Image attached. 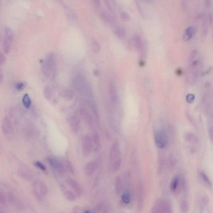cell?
<instances>
[{
    "label": "cell",
    "mask_w": 213,
    "mask_h": 213,
    "mask_svg": "<svg viewBox=\"0 0 213 213\" xmlns=\"http://www.w3.org/2000/svg\"><path fill=\"white\" fill-rule=\"evenodd\" d=\"M56 65V60L54 54L51 53L47 55L43 63L42 71L44 75L50 78L53 75Z\"/></svg>",
    "instance_id": "1"
},
{
    "label": "cell",
    "mask_w": 213,
    "mask_h": 213,
    "mask_svg": "<svg viewBox=\"0 0 213 213\" xmlns=\"http://www.w3.org/2000/svg\"><path fill=\"white\" fill-rule=\"evenodd\" d=\"M33 192L35 195L39 199L45 197L47 193V187L46 183L41 180H37L33 184Z\"/></svg>",
    "instance_id": "2"
},
{
    "label": "cell",
    "mask_w": 213,
    "mask_h": 213,
    "mask_svg": "<svg viewBox=\"0 0 213 213\" xmlns=\"http://www.w3.org/2000/svg\"><path fill=\"white\" fill-rule=\"evenodd\" d=\"M171 207L167 201L163 199H160L156 201L152 209L154 213L171 212Z\"/></svg>",
    "instance_id": "3"
},
{
    "label": "cell",
    "mask_w": 213,
    "mask_h": 213,
    "mask_svg": "<svg viewBox=\"0 0 213 213\" xmlns=\"http://www.w3.org/2000/svg\"><path fill=\"white\" fill-rule=\"evenodd\" d=\"M155 142L156 146L160 149H162L166 146L167 140L164 131L160 129L156 132Z\"/></svg>",
    "instance_id": "4"
},
{
    "label": "cell",
    "mask_w": 213,
    "mask_h": 213,
    "mask_svg": "<svg viewBox=\"0 0 213 213\" xmlns=\"http://www.w3.org/2000/svg\"><path fill=\"white\" fill-rule=\"evenodd\" d=\"M199 65L200 63L199 61L198 60H194L189 65V70L187 75H188V78L189 80L191 81V82L195 81L197 76Z\"/></svg>",
    "instance_id": "5"
},
{
    "label": "cell",
    "mask_w": 213,
    "mask_h": 213,
    "mask_svg": "<svg viewBox=\"0 0 213 213\" xmlns=\"http://www.w3.org/2000/svg\"><path fill=\"white\" fill-rule=\"evenodd\" d=\"M74 87L78 91L83 92L87 89V84L84 77L81 75H78L74 78L73 80Z\"/></svg>",
    "instance_id": "6"
},
{
    "label": "cell",
    "mask_w": 213,
    "mask_h": 213,
    "mask_svg": "<svg viewBox=\"0 0 213 213\" xmlns=\"http://www.w3.org/2000/svg\"><path fill=\"white\" fill-rule=\"evenodd\" d=\"M50 166L55 169L61 175H64L66 172V168L64 164L61 162L52 158H49L48 159Z\"/></svg>",
    "instance_id": "7"
},
{
    "label": "cell",
    "mask_w": 213,
    "mask_h": 213,
    "mask_svg": "<svg viewBox=\"0 0 213 213\" xmlns=\"http://www.w3.org/2000/svg\"><path fill=\"white\" fill-rule=\"evenodd\" d=\"M83 151L85 156H89L92 149V141L89 135L84 137L83 142Z\"/></svg>",
    "instance_id": "8"
},
{
    "label": "cell",
    "mask_w": 213,
    "mask_h": 213,
    "mask_svg": "<svg viewBox=\"0 0 213 213\" xmlns=\"http://www.w3.org/2000/svg\"><path fill=\"white\" fill-rule=\"evenodd\" d=\"M121 152H120V147L118 142L116 141L112 144L111 146L110 151V159L112 162H114L115 161L120 159L121 158Z\"/></svg>",
    "instance_id": "9"
},
{
    "label": "cell",
    "mask_w": 213,
    "mask_h": 213,
    "mask_svg": "<svg viewBox=\"0 0 213 213\" xmlns=\"http://www.w3.org/2000/svg\"><path fill=\"white\" fill-rule=\"evenodd\" d=\"M108 94L109 100L113 106H116L118 103V94L115 87L112 83L109 85Z\"/></svg>",
    "instance_id": "10"
},
{
    "label": "cell",
    "mask_w": 213,
    "mask_h": 213,
    "mask_svg": "<svg viewBox=\"0 0 213 213\" xmlns=\"http://www.w3.org/2000/svg\"><path fill=\"white\" fill-rule=\"evenodd\" d=\"M66 182L68 185L73 190L77 196H81L83 192V190L81 185L76 180L68 178Z\"/></svg>",
    "instance_id": "11"
},
{
    "label": "cell",
    "mask_w": 213,
    "mask_h": 213,
    "mask_svg": "<svg viewBox=\"0 0 213 213\" xmlns=\"http://www.w3.org/2000/svg\"><path fill=\"white\" fill-rule=\"evenodd\" d=\"M81 115L85 124L89 127H91L93 124L92 117L89 112L84 108L81 109L80 110Z\"/></svg>",
    "instance_id": "12"
},
{
    "label": "cell",
    "mask_w": 213,
    "mask_h": 213,
    "mask_svg": "<svg viewBox=\"0 0 213 213\" xmlns=\"http://www.w3.org/2000/svg\"><path fill=\"white\" fill-rule=\"evenodd\" d=\"M70 125L72 132L74 133H77L81 126L80 119L76 116H72L70 120Z\"/></svg>",
    "instance_id": "13"
},
{
    "label": "cell",
    "mask_w": 213,
    "mask_h": 213,
    "mask_svg": "<svg viewBox=\"0 0 213 213\" xmlns=\"http://www.w3.org/2000/svg\"><path fill=\"white\" fill-rule=\"evenodd\" d=\"M2 129L4 133L9 134L12 130L11 121L8 117H6L3 120L2 124Z\"/></svg>",
    "instance_id": "14"
},
{
    "label": "cell",
    "mask_w": 213,
    "mask_h": 213,
    "mask_svg": "<svg viewBox=\"0 0 213 213\" xmlns=\"http://www.w3.org/2000/svg\"><path fill=\"white\" fill-rule=\"evenodd\" d=\"M93 142L95 146L94 149V152L95 153L99 152L101 149V142L100 136L97 132H94L92 135Z\"/></svg>",
    "instance_id": "15"
},
{
    "label": "cell",
    "mask_w": 213,
    "mask_h": 213,
    "mask_svg": "<svg viewBox=\"0 0 213 213\" xmlns=\"http://www.w3.org/2000/svg\"><path fill=\"white\" fill-rule=\"evenodd\" d=\"M97 168V163L95 162H90L87 163L85 167V174L91 176L94 174Z\"/></svg>",
    "instance_id": "16"
},
{
    "label": "cell",
    "mask_w": 213,
    "mask_h": 213,
    "mask_svg": "<svg viewBox=\"0 0 213 213\" xmlns=\"http://www.w3.org/2000/svg\"><path fill=\"white\" fill-rule=\"evenodd\" d=\"M61 95L64 98L68 100H71L75 96V93L73 90L70 88L63 89L61 92Z\"/></svg>",
    "instance_id": "17"
},
{
    "label": "cell",
    "mask_w": 213,
    "mask_h": 213,
    "mask_svg": "<svg viewBox=\"0 0 213 213\" xmlns=\"http://www.w3.org/2000/svg\"><path fill=\"white\" fill-rule=\"evenodd\" d=\"M195 32V29L193 27H189L186 30L185 33L183 36V40L185 41H189L192 37Z\"/></svg>",
    "instance_id": "18"
},
{
    "label": "cell",
    "mask_w": 213,
    "mask_h": 213,
    "mask_svg": "<svg viewBox=\"0 0 213 213\" xmlns=\"http://www.w3.org/2000/svg\"><path fill=\"white\" fill-rule=\"evenodd\" d=\"M19 172L20 175L23 178L28 180L30 179L32 177V173L30 172V169L26 167H23L20 169Z\"/></svg>",
    "instance_id": "19"
},
{
    "label": "cell",
    "mask_w": 213,
    "mask_h": 213,
    "mask_svg": "<svg viewBox=\"0 0 213 213\" xmlns=\"http://www.w3.org/2000/svg\"><path fill=\"white\" fill-rule=\"evenodd\" d=\"M101 17L103 21L108 24H112L115 23V18L107 13L102 12L101 13Z\"/></svg>",
    "instance_id": "20"
},
{
    "label": "cell",
    "mask_w": 213,
    "mask_h": 213,
    "mask_svg": "<svg viewBox=\"0 0 213 213\" xmlns=\"http://www.w3.org/2000/svg\"><path fill=\"white\" fill-rule=\"evenodd\" d=\"M143 186L142 184H140L139 189V196H138V207L139 209H142L143 207V203H144V190Z\"/></svg>",
    "instance_id": "21"
},
{
    "label": "cell",
    "mask_w": 213,
    "mask_h": 213,
    "mask_svg": "<svg viewBox=\"0 0 213 213\" xmlns=\"http://www.w3.org/2000/svg\"><path fill=\"white\" fill-rule=\"evenodd\" d=\"M184 138L185 140L188 142L197 143L198 141V139L197 136L193 133L191 132L186 133L184 135Z\"/></svg>",
    "instance_id": "22"
},
{
    "label": "cell",
    "mask_w": 213,
    "mask_h": 213,
    "mask_svg": "<svg viewBox=\"0 0 213 213\" xmlns=\"http://www.w3.org/2000/svg\"><path fill=\"white\" fill-rule=\"evenodd\" d=\"M115 186L117 194L119 195L122 191V182L120 176H118L116 178L115 182Z\"/></svg>",
    "instance_id": "23"
},
{
    "label": "cell",
    "mask_w": 213,
    "mask_h": 213,
    "mask_svg": "<svg viewBox=\"0 0 213 213\" xmlns=\"http://www.w3.org/2000/svg\"><path fill=\"white\" fill-rule=\"evenodd\" d=\"M11 43L12 42L5 36L3 41V49L5 53L8 54L10 51Z\"/></svg>",
    "instance_id": "24"
},
{
    "label": "cell",
    "mask_w": 213,
    "mask_h": 213,
    "mask_svg": "<svg viewBox=\"0 0 213 213\" xmlns=\"http://www.w3.org/2000/svg\"><path fill=\"white\" fill-rule=\"evenodd\" d=\"M5 37L12 42L14 39V32L12 28L6 27L5 29Z\"/></svg>",
    "instance_id": "25"
},
{
    "label": "cell",
    "mask_w": 213,
    "mask_h": 213,
    "mask_svg": "<svg viewBox=\"0 0 213 213\" xmlns=\"http://www.w3.org/2000/svg\"><path fill=\"white\" fill-rule=\"evenodd\" d=\"M64 196L69 201H74L76 199L75 195L74 193L73 192L70 190L65 192L64 193Z\"/></svg>",
    "instance_id": "26"
},
{
    "label": "cell",
    "mask_w": 213,
    "mask_h": 213,
    "mask_svg": "<svg viewBox=\"0 0 213 213\" xmlns=\"http://www.w3.org/2000/svg\"><path fill=\"white\" fill-rule=\"evenodd\" d=\"M44 95L45 98L47 100H50L52 98V90L49 86H46L44 88Z\"/></svg>",
    "instance_id": "27"
},
{
    "label": "cell",
    "mask_w": 213,
    "mask_h": 213,
    "mask_svg": "<svg viewBox=\"0 0 213 213\" xmlns=\"http://www.w3.org/2000/svg\"><path fill=\"white\" fill-rule=\"evenodd\" d=\"M22 102L26 108H29L31 105V100H30L29 95L27 94L24 95L23 99H22Z\"/></svg>",
    "instance_id": "28"
},
{
    "label": "cell",
    "mask_w": 213,
    "mask_h": 213,
    "mask_svg": "<svg viewBox=\"0 0 213 213\" xmlns=\"http://www.w3.org/2000/svg\"><path fill=\"white\" fill-rule=\"evenodd\" d=\"M121 163H122V160H121V158L113 162L112 165V169L113 172H116L118 171L121 168Z\"/></svg>",
    "instance_id": "29"
},
{
    "label": "cell",
    "mask_w": 213,
    "mask_h": 213,
    "mask_svg": "<svg viewBox=\"0 0 213 213\" xmlns=\"http://www.w3.org/2000/svg\"><path fill=\"white\" fill-rule=\"evenodd\" d=\"M179 182H180V179L178 177L173 179L171 183V189L172 191H175L179 184Z\"/></svg>",
    "instance_id": "30"
},
{
    "label": "cell",
    "mask_w": 213,
    "mask_h": 213,
    "mask_svg": "<svg viewBox=\"0 0 213 213\" xmlns=\"http://www.w3.org/2000/svg\"><path fill=\"white\" fill-rule=\"evenodd\" d=\"M92 49L94 52L98 53L101 50V45L97 41H93L92 43Z\"/></svg>",
    "instance_id": "31"
},
{
    "label": "cell",
    "mask_w": 213,
    "mask_h": 213,
    "mask_svg": "<svg viewBox=\"0 0 213 213\" xmlns=\"http://www.w3.org/2000/svg\"><path fill=\"white\" fill-rule=\"evenodd\" d=\"M135 45L138 50L139 51H142L143 50V45L142 41L140 40V38L138 37H136L134 39Z\"/></svg>",
    "instance_id": "32"
},
{
    "label": "cell",
    "mask_w": 213,
    "mask_h": 213,
    "mask_svg": "<svg viewBox=\"0 0 213 213\" xmlns=\"http://www.w3.org/2000/svg\"><path fill=\"white\" fill-rule=\"evenodd\" d=\"M115 34L117 37L122 38H124L125 36V31L123 28H116L115 30Z\"/></svg>",
    "instance_id": "33"
},
{
    "label": "cell",
    "mask_w": 213,
    "mask_h": 213,
    "mask_svg": "<svg viewBox=\"0 0 213 213\" xmlns=\"http://www.w3.org/2000/svg\"><path fill=\"white\" fill-rule=\"evenodd\" d=\"M122 201L126 204H128L130 202L131 197L129 192H126L122 194Z\"/></svg>",
    "instance_id": "34"
},
{
    "label": "cell",
    "mask_w": 213,
    "mask_h": 213,
    "mask_svg": "<svg viewBox=\"0 0 213 213\" xmlns=\"http://www.w3.org/2000/svg\"><path fill=\"white\" fill-rule=\"evenodd\" d=\"M65 164L66 169L68 170L71 173V174H73L74 173V170L73 165L71 162L69 161H65Z\"/></svg>",
    "instance_id": "35"
},
{
    "label": "cell",
    "mask_w": 213,
    "mask_h": 213,
    "mask_svg": "<svg viewBox=\"0 0 213 213\" xmlns=\"http://www.w3.org/2000/svg\"><path fill=\"white\" fill-rule=\"evenodd\" d=\"M89 104L90 109L92 110L93 113L96 116H98V109H97L96 105H95V103L92 101H90Z\"/></svg>",
    "instance_id": "36"
},
{
    "label": "cell",
    "mask_w": 213,
    "mask_h": 213,
    "mask_svg": "<svg viewBox=\"0 0 213 213\" xmlns=\"http://www.w3.org/2000/svg\"><path fill=\"white\" fill-rule=\"evenodd\" d=\"M201 178L206 183H207L209 185H212V182H211L210 180H209L208 176L203 172H201Z\"/></svg>",
    "instance_id": "37"
},
{
    "label": "cell",
    "mask_w": 213,
    "mask_h": 213,
    "mask_svg": "<svg viewBox=\"0 0 213 213\" xmlns=\"http://www.w3.org/2000/svg\"><path fill=\"white\" fill-rule=\"evenodd\" d=\"M34 165H35L36 167L38 168L39 169L43 171L46 172V171H47L46 166H45L44 164L41 163V162L37 161V162H35Z\"/></svg>",
    "instance_id": "38"
},
{
    "label": "cell",
    "mask_w": 213,
    "mask_h": 213,
    "mask_svg": "<svg viewBox=\"0 0 213 213\" xmlns=\"http://www.w3.org/2000/svg\"><path fill=\"white\" fill-rule=\"evenodd\" d=\"M24 84L23 82H19L16 85L15 87L16 89H17L19 91H21L24 89Z\"/></svg>",
    "instance_id": "39"
},
{
    "label": "cell",
    "mask_w": 213,
    "mask_h": 213,
    "mask_svg": "<svg viewBox=\"0 0 213 213\" xmlns=\"http://www.w3.org/2000/svg\"><path fill=\"white\" fill-rule=\"evenodd\" d=\"M195 97L194 95L189 94L186 96V100L188 103H192L195 99Z\"/></svg>",
    "instance_id": "40"
},
{
    "label": "cell",
    "mask_w": 213,
    "mask_h": 213,
    "mask_svg": "<svg viewBox=\"0 0 213 213\" xmlns=\"http://www.w3.org/2000/svg\"><path fill=\"white\" fill-rule=\"evenodd\" d=\"M121 18L123 21H125L129 20V16L127 14V13L125 12H123L121 13Z\"/></svg>",
    "instance_id": "41"
},
{
    "label": "cell",
    "mask_w": 213,
    "mask_h": 213,
    "mask_svg": "<svg viewBox=\"0 0 213 213\" xmlns=\"http://www.w3.org/2000/svg\"><path fill=\"white\" fill-rule=\"evenodd\" d=\"M188 206L187 203H186V201H183L182 203V205H181V208H182V211L183 212H186V211L188 210Z\"/></svg>",
    "instance_id": "42"
},
{
    "label": "cell",
    "mask_w": 213,
    "mask_h": 213,
    "mask_svg": "<svg viewBox=\"0 0 213 213\" xmlns=\"http://www.w3.org/2000/svg\"><path fill=\"white\" fill-rule=\"evenodd\" d=\"M5 60H6V59H5V56L3 53L0 52V67L5 63Z\"/></svg>",
    "instance_id": "43"
},
{
    "label": "cell",
    "mask_w": 213,
    "mask_h": 213,
    "mask_svg": "<svg viewBox=\"0 0 213 213\" xmlns=\"http://www.w3.org/2000/svg\"><path fill=\"white\" fill-rule=\"evenodd\" d=\"M209 136L210 139L211 140L212 142L213 141V129L212 128H210L209 129Z\"/></svg>",
    "instance_id": "44"
},
{
    "label": "cell",
    "mask_w": 213,
    "mask_h": 213,
    "mask_svg": "<svg viewBox=\"0 0 213 213\" xmlns=\"http://www.w3.org/2000/svg\"><path fill=\"white\" fill-rule=\"evenodd\" d=\"M94 4L96 7H99L100 5V0H92Z\"/></svg>",
    "instance_id": "45"
},
{
    "label": "cell",
    "mask_w": 213,
    "mask_h": 213,
    "mask_svg": "<svg viewBox=\"0 0 213 213\" xmlns=\"http://www.w3.org/2000/svg\"><path fill=\"white\" fill-rule=\"evenodd\" d=\"M3 79H4V76L2 73H0V84L3 82Z\"/></svg>",
    "instance_id": "46"
},
{
    "label": "cell",
    "mask_w": 213,
    "mask_h": 213,
    "mask_svg": "<svg viewBox=\"0 0 213 213\" xmlns=\"http://www.w3.org/2000/svg\"><path fill=\"white\" fill-rule=\"evenodd\" d=\"M1 34H0V41H1Z\"/></svg>",
    "instance_id": "47"
}]
</instances>
